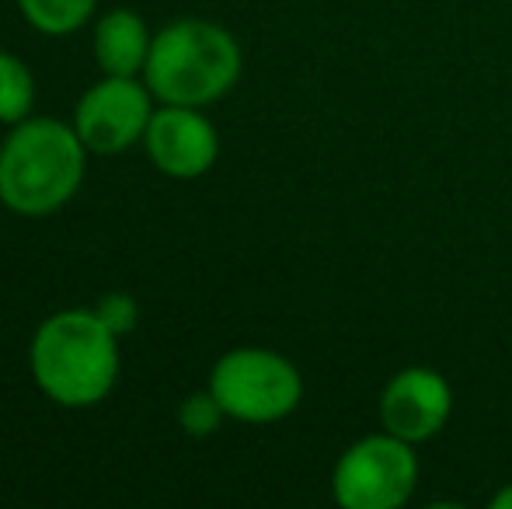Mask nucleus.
<instances>
[{
	"label": "nucleus",
	"instance_id": "nucleus-14",
	"mask_svg": "<svg viewBox=\"0 0 512 509\" xmlns=\"http://www.w3.org/2000/svg\"><path fill=\"white\" fill-rule=\"evenodd\" d=\"M492 509H512V482L502 485V489L492 496Z\"/></svg>",
	"mask_w": 512,
	"mask_h": 509
},
{
	"label": "nucleus",
	"instance_id": "nucleus-3",
	"mask_svg": "<svg viewBox=\"0 0 512 509\" xmlns=\"http://www.w3.org/2000/svg\"><path fill=\"white\" fill-rule=\"evenodd\" d=\"M147 88L164 105H209L223 98L241 77V49L227 28L213 21H175L154 42L147 56Z\"/></svg>",
	"mask_w": 512,
	"mask_h": 509
},
{
	"label": "nucleus",
	"instance_id": "nucleus-4",
	"mask_svg": "<svg viewBox=\"0 0 512 509\" xmlns=\"http://www.w3.org/2000/svg\"><path fill=\"white\" fill-rule=\"evenodd\" d=\"M209 391L216 394L230 419L276 422L300 405L304 381L286 356L269 349H234L216 360Z\"/></svg>",
	"mask_w": 512,
	"mask_h": 509
},
{
	"label": "nucleus",
	"instance_id": "nucleus-6",
	"mask_svg": "<svg viewBox=\"0 0 512 509\" xmlns=\"http://www.w3.org/2000/svg\"><path fill=\"white\" fill-rule=\"evenodd\" d=\"M150 88H140L133 77H112L88 91L77 105V133L84 147L95 154H122L147 133L150 123Z\"/></svg>",
	"mask_w": 512,
	"mask_h": 509
},
{
	"label": "nucleus",
	"instance_id": "nucleus-1",
	"mask_svg": "<svg viewBox=\"0 0 512 509\" xmlns=\"http://www.w3.org/2000/svg\"><path fill=\"white\" fill-rule=\"evenodd\" d=\"M84 140L56 119H21L0 147V203L21 217H46L70 203L84 178Z\"/></svg>",
	"mask_w": 512,
	"mask_h": 509
},
{
	"label": "nucleus",
	"instance_id": "nucleus-7",
	"mask_svg": "<svg viewBox=\"0 0 512 509\" xmlns=\"http://www.w3.org/2000/svg\"><path fill=\"white\" fill-rule=\"evenodd\" d=\"M453 391L443 374L429 367H408L387 381L380 394V422L387 433L408 443H425L450 422Z\"/></svg>",
	"mask_w": 512,
	"mask_h": 509
},
{
	"label": "nucleus",
	"instance_id": "nucleus-10",
	"mask_svg": "<svg viewBox=\"0 0 512 509\" xmlns=\"http://www.w3.org/2000/svg\"><path fill=\"white\" fill-rule=\"evenodd\" d=\"M98 0H18L21 14L32 21L39 32L67 35L91 18Z\"/></svg>",
	"mask_w": 512,
	"mask_h": 509
},
{
	"label": "nucleus",
	"instance_id": "nucleus-13",
	"mask_svg": "<svg viewBox=\"0 0 512 509\" xmlns=\"http://www.w3.org/2000/svg\"><path fill=\"white\" fill-rule=\"evenodd\" d=\"M95 311L115 335H126L136 328V300L129 293H108V297L98 300Z\"/></svg>",
	"mask_w": 512,
	"mask_h": 509
},
{
	"label": "nucleus",
	"instance_id": "nucleus-8",
	"mask_svg": "<svg viewBox=\"0 0 512 509\" xmlns=\"http://www.w3.org/2000/svg\"><path fill=\"white\" fill-rule=\"evenodd\" d=\"M143 140H147L150 161L171 178L206 175L220 150L216 129L189 105H164L161 112H154Z\"/></svg>",
	"mask_w": 512,
	"mask_h": 509
},
{
	"label": "nucleus",
	"instance_id": "nucleus-11",
	"mask_svg": "<svg viewBox=\"0 0 512 509\" xmlns=\"http://www.w3.org/2000/svg\"><path fill=\"white\" fill-rule=\"evenodd\" d=\"M35 81L28 67L11 53H0V123H21L32 109Z\"/></svg>",
	"mask_w": 512,
	"mask_h": 509
},
{
	"label": "nucleus",
	"instance_id": "nucleus-9",
	"mask_svg": "<svg viewBox=\"0 0 512 509\" xmlns=\"http://www.w3.org/2000/svg\"><path fill=\"white\" fill-rule=\"evenodd\" d=\"M150 42L154 39L147 35V25H143L140 14L108 11L105 18L98 21V32H95L98 67L112 77H133L136 70L147 67Z\"/></svg>",
	"mask_w": 512,
	"mask_h": 509
},
{
	"label": "nucleus",
	"instance_id": "nucleus-2",
	"mask_svg": "<svg viewBox=\"0 0 512 509\" xmlns=\"http://www.w3.org/2000/svg\"><path fill=\"white\" fill-rule=\"evenodd\" d=\"M119 335L98 311H60L32 339L35 384L67 408L98 405L119 377Z\"/></svg>",
	"mask_w": 512,
	"mask_h": 509
},
{
	"label": "nucleus",
	"instance_id": "nucleus-5",
	"mask_svg": "<svg viewBox=\"0 0 512 509\" xmlns=\"http://www.w3.org/2000/svg\"><path fill=\"white\" fill-rule=\"evenodd\" d=\"M415 443L394 433L356 440L335 464L331 496L342 509H398L405 506L418 482Z\"/></svg>",
	"mask_w": 512,
	"mask_h": 509
},
{
	"label": "nucleus",
	"instance_id": "nucleus-12",
	"mask_svg": "<svg viewBox=\"0 0 512 509\" xmlns=\"http://www.w3.org/2000/svg\"><path fill=\"white\" fill-rule=\"evenodd\" d=\"M223 405L216 401L213 391H199V394H189L178 408V426L185 429L189 436H213L223 422Z\"/></svg>",
	"mask_w": 512,
	"mask_h": 509
}]
</instances>
